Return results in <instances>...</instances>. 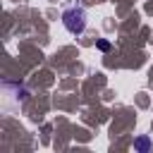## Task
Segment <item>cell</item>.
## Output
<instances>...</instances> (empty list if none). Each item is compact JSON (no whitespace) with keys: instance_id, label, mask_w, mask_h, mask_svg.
I'll return each mask as SVG.
<instances>
[{"instance_id":"7a4b0ae2","label":"cell","mask_w":153,"mask_h":153,"mask_svg":"<svg viewBox=\"0 0 153 153\" xmlns=\"http://www.w3.org/2000/svg\"><path fill=\"white\" fill-rule=\"evenodd\" d=\"M153 143H151V136H139V139H134V151H141V153H146L148 148H151Z\"/></svg>"},{"instance_id":"6da1fadb","label":"cell","mask_w":153,"mask_h":153,"mask_svg":"<svg viewBox=\"0 0 153 153\" xmlns=\"http://www.w3.org/2000/svg\"><path fill=\"white\" fill-rule=\"evenodd\" d=\"M62 26L67 29V33L72 36H81L86 31V10L79 5L65 7L62 10Z\"/></svg>"},{"instance_id":"3957f363","label":"cell","mask_w":153,"mask_h":153,"mask_svg":"<svg viewBox=\"0 0 153 153\" xmlns=\"http://www.w3.org/2000/svg\"><path fill=\"white\" fill-rule=\"evenodd\" d=\"M96 45H98V50H110V43L108 41H98Z\"/></svg>"}]
</instances>
